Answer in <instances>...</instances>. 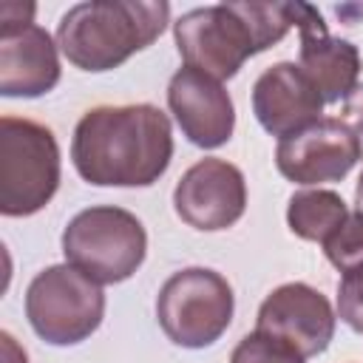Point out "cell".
Here are the masks:
<instances>
[{
    "mask_svg": "<svg viewBox=\"0 0 363 363\" xmlns=\"http://www.w3.org/2000/svg\"><path fill=\"white\" fill-rule=\"evenodd\" d=\"M173 159V128L156 105H99L82 113L71 139L77 173L96 187H150Z\"/></svg>",
    "mask_w": 363,
    "mask_h": 363,
    "instance_id": "1",
    "label": "cell"
},
{
    "mask_svg": "<svg viewBox=\"0 0 363 363\" xmlns=\"http://www.w3.org/2000/svg\"><path fill=\"white\" fill-rule=\"evenodd\" d=\"M292 28L289 3H218L190 9L173 23L176 48L187 68L230 79L238 68L281 43Z\"/></svg>",
    "mask_w": 363,
    "mask_h": 363,
    "instance_id": "2",
    "label": "cell"
},
{
    "mask_svg": "<svg viewBox=\"0 0 363 363\" xmlns=\"http://www.w3.org/2000/svg\"><path fill=\"white\" fill-rule=\"evenodd\" d=\"M170 20L162 0H91L71 6L57 26L62 57L79 71H111L147 48Z\"/></svg>",
    "mask_w": 363,
    "mask_h": 363,
    "instance_id": "3",
    "label": "cell"
},
{
    "mask_svg": "<svg viewBox=\"0 0 363 363\" xmlns=\"http://www.w3.org/2000/svg\"><path fill=\"white\" fill-rule=\"evenodd\" d=\"M65 264L77 267L96 284L128 281L147 255V233L142 221L122 207L96 204L79 210L62 230Z\"/></svg>",
    "mask_w": 363,
    "mask_h": 363,
    "instance_id": "4",
    "label": "cell"
},
{
    "mask_svg": "<svg viewBox=\"0 0 363 363\" xmlns=\"http://www.w3.org/2000/svg\"><path fill=\"white\" fill-rule=\"evenodd\" d=\"M60 187V145L51 128L3 116L0 119V213L23 218L40 213Z\"/></svg>",
    "mask_w": 363,
    "mask_h": 363,
    "instance_id": "5",
    "label": "cell"
},
{
    "mask_svg": "<svg viewBox=\"0 0 363 363\" xmlns=\"http://www.w3.org/2000/svg\"><path fill=\"white\" fill-rule=\"evenodd\" d=\"M26 318L45 343L77 346L91 337L105 318L102 284L71 264L45 267L26 289Z\"/></svg>",
    "mask_w": 363,
    "mask_h": 363,
    "instance_id": "6",
    "label": "cell"
},
{
    "mask_svg": "<svg viewBox=\"0 0 363 363\" xmlns=\"http://www.w3.org/2000/svg\"><path fill=\"white\" fill-rule=\"evenodd\" d=\"M235 295L227 278L207 267L173 272L156 295V320L182 349H207L230 326Z\"/></svg>",
    "mask_w": 363,
    "mask_h": 363,
    "instance_id": "7",
    "label": "cell"
},
{
    "mask_svg": "<svg viewBox=\"0 0 363 363\" xmlns=\"http://www.w3.org/2000/svg\"><path fill=\"white\" fill-rule=\"evenodd\" d=\"M363 147L349 122L320 116L309 128L286 136L275 147V164L284 179L301 187L340 182L357 164Z\"/></svg>",
    "mask_w": 363,
    "mask_h": 363,
    "instance_id": "8",
    "label": "cell"
},
{
    "mask_svg": "<svg viewBox=\"0 0 363 363\" xmlns=\"http://www.w3.org/2000/svg\"><path fill=\"white\" fill-rule=\"evenodd\" d=\"M176 216L201 233H218L233 227L247 210L244 173L227 159H199L182 173L173 190Z\"/></svg>",
    "mask_w": 363,
    "mask_h": 363,
    "instance_id": "9",
    "label": "cell"
},
{
    "mask_svg": "<svg viewBox=\"0 0 363 363\" xmlns=\"http://www.w3.org/2000/svg\"><path fill=\"white\" fill-rule=\"evenodd\" d=\"M337 315L326 295L303 281L275 286L264 303L258 306L255 332H264L286 346H292L301 357H315L326 352L335 337Z\"/></svg>",
    "mask_w": 363,
    "mask_h": 363,
    "instance_id": "10",
    "label": "cell"
},
{
    "mask_svg": "<svg viewBox=\"0 0 363 363\" xmlns=\"http://www.w3.org/2000/svg\"><path fill=\"white\" fill-rule=\"evenodd\" d=\"M292 26L301 34L298 68L318 88L323 105L346 102L360 79V51L354 43L332 37L323 14L309 3H289Z\"/></svg>",
    "mask_w": 363,
    "mask_h": 363,
    "instance_id": "11",
    "label": "cell"
},
{
    "mask_svg": "<svg viewBox=\"0 0 363 363\" xmlns=\"http://www.w3.org/2000/svg\"><path fill=\"white\" fill-rule=\"evenodd\" d=\"M167 108L187 142L196 147H221L235 130V108L227 88L196 68L184 65L170 77Z\"/></svg>",
    "mask_w": 363,
    "mask_h": 363,
    "instance_id": "12",
    "label": "cell"
},
{
    "mask_svg": "<svg viewBox=\"0 0 363 363\" xmlns=\"http://www.w3.org/2000/svg\"><path fill=\"white\" fill-rule=\"evenodd\" d=\"M60 45L37 23L0 26V94L34 99L60 82Z\"/></svg>",
    "mask_w": 363,
    "mask_h": 363,
    "instance_id": "13",
    "label": "cell"
},
{
    "mask_svg": "<svg viewBox=\"0 0 363 363\" xmlns=\"http://www.w3.org/2000/svg\"><path fill=\"white\" fill-rule=\"evenodd\" d=\"M323 99L309 77L295 62H275L269 65L252 85V113L258 125L286 139L312 122L320 119Z\"/></svg>",
    "mask_w": 363,
    "mask_h": 363,
    "instance_id": "14",
    "label": "cell"
},
{
    "mask_svg": "<svg viewBox=\"0 0 363 363\" xmlns=\"http://www.w3.org/2000/svg\"><path fill=\"white\" fill-rule=\"evenodd\" d=\"M349 216L346 201L335 190L323 187H303L289 196L286 204V224L292 235L303 241H318L323 244Z\"/></svg>",
    "mask_w": 363,
    "mask_h": 363,
    "instance_id": "15",
    "label": "cell"
},
{
    "mask_svg": "<svg viewBox=\"0 0 363 363\" xmlns=\"http://www.w3.org/2000/svg\"><path fill=\"white\" fill-rule=\"evenodd\" d=\"M323 252L340 272L363 264V210H349L346 221L323 241Z\"/></svg>",
    "mask_w": 363,
    "mask_h": 363,
    "instance_id": "16",
    "label": "cell"
},
{
    "mask_svg": "<svg viewBox=\"0 0 363 363\" xmlns=\"http://www.w3.org/2000/svg\"><path fill=\"white\" fill-rule=\"evenodd\" d=\"M292 346L264 335V332H250L238 340V346L230 354V363H303Z\"/></svg>",
    "mask_w": 363,
    "mask_h": 363,
    "instance_id": "17",
    "label": "cell"
},
{
    "mask_svg": "<svg viewBox=\"0 0 363 363\" xmlns=\"http://www.w3.org/2000/svg\"><path fill=\"white\" fill-rule=\"evenodd\" d=\"M337 318L363 335V264L343 272L337 284Z\"/></svg>",
    "mask_w": 363,
    "mask_h": 363,
    "instance_id": "18",
    "label": "cell"
},
{
    "mask_svg": "<svg viewBox=\"0 0 363 363\" xmlns=\"http://www.w3.org/2000/svg\"><path fill=\"white\" fill-rule=\"evenodd\" d=\"M343 122L352 125V130L357 133L360 147H363V85H357L354 94L346 99V105H343Z\"/></svg>",
    "mask_w": 363,
    "mask_h": 363,
    "instance_id": "19",
    "label": "cell"
},
{
    "mask_svg": "<svg viewBox=\"0 0 363 363\" xmlns=\"http://www.w3.org/2000/svg\"><path fill=\"white\" fill-rule=\"evenodd\" d=\"M354 201H357V210H363V173L357 179V190H354Z\"/></svg>",
    "mask_w": 363,
    "mask_h": 363,
    "instance_id": "20",
    "label": "cell"
}]
</instances>
